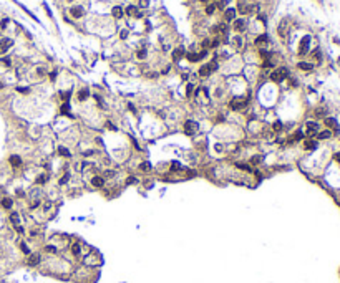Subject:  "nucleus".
<instances>
[{"label":"nucleus","mask_w":340,"mask_h":283,"mask_svg":"<svg viewBox=\"0 0 340 283\" xmlns=\"http://www.w3.org/2000/svg\"><path fill=\"white\" fill-rule=\"evenodd\" d=\"M83 265L85 267H88V268H96V267H100L101 265V257H100V253L96 252V250H91V252H88L86 255L83 257Z\"/></svg>","instance_id":"f257e3e1"},{"label":"nucleus","mask_w":340,"mask_h":283,"mask_svg":"<svg viewBox=\"0 0 340 283\" xmlns=\"http://www.w3.org/2000/svg\"><path fill=\"white\" fill-rule=\"evenodd\" d=\"M287 76H289V70L285 68V66L275 68L274 71L271 73V80L274 81V83H282L284 80H287Z\"/></svg>","instance_id":"f03ea898"},{"label":"nucleus","mask_w":340,"mask_h":283,"mask_svg":"<svg viewBox=\"0 0 340 283\" xmlns=\"http://www.w3.org/2000/svg\"><path fill=\"white\" fill-rule=\"evenodd\" d=\"M70 252H72V255L75 258H83L86 255L83 252V242H80V240H75V242L70 243Z\"/></svg>","instance_id":"7ed1b4c3"},{"label":"nucleus","mask_w":340,"mask_h":283,"mask_svg":"<svg viewBox=\"0 0 340 283\" xmlns=\"http://www.w3.org/2000/svg\"><path fill=\"white\" fill-rule=\"evenodd\" d=\"M324 124H325V128L330 129L334 134L340 133V124H338V121L334 118V116H327V118H324Z\"/></svg>","instance_id":"20e7f679"},{"label":"nucleus","mask_w":340,"mask_h":283,"mask_svg":"<svg viewBox=\"0 0 340 283\" xmlns=\"http://www.w3.org/2000/svg\"><path fill=\"white\" fill-rule=\"evenodd\" d=\"M247 104H249V96H246V98H234V100L229 103V108L236 109V111H241V109H244Z\"/></svg>","instance_id":"39448f33"},{"label":"nucleus","mask_w":340,"mask_h":283,"mask_svg":"<svg viewBox=\"0 0 340 283\" xmlns=\"http://www.w3.org/2000/svg\"><path fill=\"white\" fill-rule=\"evenodd\" d=\"M318 131H320V124H318L317 121H307L305 123V131H304V134H305V136L314 137Z\"/></svg>","instance_id":"423d86ee"},{"label":"nucleus","mask_w":340,"mask_h":283,"mask_svg":"<svg viewBox=\"0 0 340 283\" xmlns=\"http://www.w3.org/2000/svg\"><path fill=\"white\" fill-rule=\"evenodd\" d=\"M302 149L304 151H309V153L317 151L318 149V141L315 139V137H305V139L302 141Z\"/></svg>","instance_id":"0eeeda50"},{"label":"nucleus","mask_w":340,"mask_h":283,"mask_svg":"<svg viewBox=\"0 0 340 283\" xmlns=\"http://www.w3.org/2000/svg\"><path fill=\"white\" fill-rule=\"evenodd\" d=\"M309 50H310V37H309V35H305V37L300 40V43H299V56L307 55Z\"/></svg>","instance_id":"6e6552de"},{"label":"nucleus","mask_w":340,"mask_h":283,"mask_svg":"<svg viewBox=\"0 0 340 283\" xmlns=\"http://www.w3.org/2000/svg\"><path fill=\"white\" fill-rule=\"evenodd\" d=\"M217 70V63L216 61H211V63H207V65H203L199 68V76H209L212 71H216Z\"/></svg>","instance_id":"1a4fd4ad"},{"label":"nucleus","mask_w":340,"mask_h":283,"mask_svg":"<svg viewBox=\"0 0 340 283\" xmlns=\"http://www.w3.org/2000/svg\"><path fill=\"white\" fill-rule=\"evenodd\" d=\"M183 129H184V133H186L187 136H193V134L197 131V123L193 121V119H187V121L183 124Z\"/></svg>","instance_id":"9d476101"},{"label":"nucleus","mask_w":340,"mask_h":283,"mask_svg":"<svg viewBox=\"0 0 340 283\" xmlns=\"http://www.w3.org/2000/svg\"><path fill=\"white\" fill-rule=\"evenodd\" d=\"M42 263V255L38 252H32L27 258V265L28 267H38Z\"/></svg>","instance_id":"9b49d317"},{"label":"nucleus","mask_w":340,"mask_h":283,"mask_svg":"<svg viewBox=\"0 0 340 283\" xmlns=\"http://www.w3.org/2000/svg\"><path fill=\"white\" fill-rule=\"evenodd\" d=\"M315 136H317V141H327V139H332V137H334L335 134L332 133L330 129H327V128H325V129H320L317 134H315Z\"/></svg>","instance_id":"f8f14e48"},{"label":"nucleus","mask_w":340,"mask_h":283,"mask_svg":"<svg viewBox=\"0 0 340 283\" xmlns=\"http://www.w3.org/2000/svg\"><path fill=\"white\" fill-rule=\"evenodd\" d=\"M206 55H207L206 50H203L201 53H187V60H189L191 63H194V61H199L201 58H204Z\"/></svg>","instance_id":"ddd939ff"},{"label":"nucleus","mask_w":340,"mask_h":283,"mask_svg":"<svg viewBox=\"0 0 340 283\" xmlns=\"http://www.w3.org/2000/svg\"><path fill=\"white\" fill-rule=\"evenodd\" d=\"M70 13H72V17H73V18H81V17L85 15V10H83V7L76 5V7H72Z\"/></svg>","instance_id":"4468645a"},{"label":"nucleus","mask_w":340,"mask_h":283,"mask_svg":"<svg viewBox=\"0 0 340 283\" xmlns=\"http://www.w3.org/2000/svg\"><path fill=\"white\" fill-rule=\"evenodd\" d=\"M91 186L96 187V189H101V187L105 186V177L103 176H95V177H91Z\"/></svg>","instance_id":"2eb2a0df"},{"label":"nucleus","mask_w":340,"mask_h":283,"mask_svg":"<svg viewBox=\"0 0 340 283\" xmlns=\"http://www.w3.org/2000/svg\"><path fill=\"white\" fill-rule=\"evenodd\" d=\"M126 15H130V17H136V18H141V17H143V13L138 12V7L130 5L128 8H126Z\"/></svg>","instance_id":"dca6fc26"},{"label":"nucleus","mask_w":340,"mask_h":283,"mask_svg":"<svg viewBox=\"0 0 340 283\" xmlns=\"http://www.w3.org/2000/svg\"><path fill=\"white\" fill-rule=\"evenodd\" d=\"M12 45H13V41L10 40V38H3V40H0V53H5Z\"/></svg>","instance_id":"f3484780"},{"label":"nucleus","mask_w":340,"mask_h":283,"mask_svg":"<svg viewBox=\"0 0 340 283\" xmlns=\"http://www.w3.org/2000/svg\"><path fill=\"white\" fill-rule=\"evenodd\" d=\"M314 63H309V61H299L297 63V68L302 70V71H312L314 70Z\"/></svg>","instance_id":"a211bd4d"},{"label":"nucleus","mask_w":340,"mask_h":283,"mask_svg":"<svg viewBox=\"0 0 340 283\" xmlns=\"http://www.w3.org/2000/svg\"><path fill=\"white\" fill-rule=\"evenodd\" d=\"M8 162H10L12 167H20V166H22V157H20V156H10Z\"/></svg>","instance_id":"6ab92c4d"},{"label":"nucleus","mask_w":340,"mask_h":283,"mask_svg":"<svg viewBox=\"0 0 340 283\" xmlns=\"http://www.w3.org/2000/svg\"><path fill=\"white\" fill-rule=\"evenodd\" d=\"M246 28V20L244 18H236L234 20V30L236 31H244Z\"/></svg>","instance_id":"aec40b11"},{"label":"nucleus","mask_w":340,"mask_h":283,"mask_svg":"<svg viewBox=\"0 0 340 283\" xmlns=\"http://www.w3.org/2000/svg\"><path fill=\"white\" fill-rule=\"evenodd\" d=\"M279 35L282 38H285V35H287V18H284L281 22V25H279Z\"/></svg>","instance_id":"412c9836"},{"label":"nucleus","mask_w":340,"mask_h":283,"mask_svg":"<svg viewBox=\"0 0 340 283\" xmlns=\"http://www.w3.org/2000/svg\"><path fill=\"white\" fill-rule=\"evenodd\" d=\"M252 10H256V7H247L246 3H239V7H237V12H241V13H251Z\"/></svg>","instance_id":"4be33fe9"},{"label":"nucleus","mask_w":340,"mask_h":283,"mask_svg":"<svg viewBox=\"0 0 340 283\" xmlns=\"http://www.w3.org/2000/svg\"><path fill=\"white\" fill-rule=\"evenodd\" d=\"M224 18L227 20V22H231V20H236V8H227L224 12Z\"/></svg>","instance_id":"5701e85b"},{"label":"nucleus","mask_w":340,"mask_h":283,"mask_svg":"<svg viewBox=\"0 0 340 283\" xmlns=\"http://www.w3.org/2000/svg\"><path fill=\"white\" fill-rule=\"evenodd\" d=\"M0 206H2L3 209H7V210H10V209H12V206H13V200L8 199V197H3L2 202H0Z\"/></svg>","instance_id":"b1692460"},{"label":"nucleus","mask_w":340,"mask_h":283,"mask_svg":"<svg viewBox=\"0 0 340 283\" xmlns=\"http://www.w3.org/2000/svg\"><path fill=\"white\" fill-rule=\"evenodd\" d=\"M10 222L13 224V227H15V225H20V215H19V212H10Z\"/></svg>","instance_id":"393cba45"},{"label":"nucleus","mask_w":340,"mask_h":283,"mask_svg":"<svg viewBox=\"0 0 340 283\" xmlns=\"http://www.w3.org/2000/svg\"><path fill=\"white\" fill-rule=\"evenodd\" d=\"M272 129H274V133H275V134H281V133H282V129H284V124H282V123L279 121V119H275V123L272 124Z\"/></svg>","instance_id":"a878e982"},{"label":"nucleus","mask_w":340,"mask_h":283,"mask_svg":"<svg viewBox=\"0 0 340 283\" xmlns=\"http://www.w3.org/2000/svg\"><path fill=\"white\" fill-rule=\"evenodd\" d=\"M20 250H22V253H23V255H27V257L32 253V250H30V247H28L27 242H20Z\"/></svg>","instance_id":"bb28decb"},{"label":"nucleus","mask_w":340,"mask_h":283,"mask_svg":"<svg viewBox=\"0 0 340 283\" xmlns=\"http://www.w3.org/2000/svg\"><path fill=\"white\" fill-rule=\"evenodd\" d=\"M267 41H269V37L265 33L264 35H259V37L256 38V45H259V47H261V45H265Z\"/></svg>","instance_id":"cd10ccee"},{"label":"nucleus","mask_w":340,"mask_h":283,"mask_svg":"<svg viewBox=\"0 0 340 283\" xmlns=\"http://www.w3.org/2000/svg\"><path fill=\"white\" fill-rule=\"evenodd\" d=\"M111 13H113L115 18H121V17H123V8H121V7H113Z\"/></svg>","instance_id":"c85d7f7f"},{"label":"nucleus","mask_w":340,"mask_h":283,"mask_svg":"<svg viewBox=\"0 0 340 283\" xmlns=\"http://www.w3.org/2000/svg\"><path fill=\"white\" fill-rule=\"evenodd\" d=\"M183 56H184V50H183V48H176V50L173 51V58H174L176 61H178V60H181Z\"/></svg>","instance_id":"c756f323"},{"label":"nucleus","mask_w":340,"mask_h":283,"mask_svg":"<svg viewBox=\"0 0 340 283\" xmlns=\"http://www.w3.org/2000/svg\"><path fill=\"white\" fill-rule=\"evenodd\" d=\"M60 113H62V114L70 116V103H63L62 108H60Z\"/></svg>","instance_id":"7c9ffc66"},{"label":"nucleus","mask_w":340,"mask_h":283,"mask_svg":"<svg viewBox=\"0 0 340 283\" xmlns=\"http://www.w3.org/2000/svg\"><path fill=\"white\" fill-rule=\"evenodd\" d=\"M70 96H72V93H70V91H62V93H60V98H62L63 103H68Z\"/></svg>","instance_id":"2f4dec72"},{"label":"nucleus","mask_w":340,"mask_h":283,"mask_svg":"<svg viewBox=\"0 0 340 283\" xmlns=\"http://www.w3.org/2000/svg\"><path fill=\"white\" fill-rule=\"evenodd\" d=\"M58 154H60V156H65V157H70V156H72V154H70V151L66 149L65 146H60V147H58Z\"/></svg>","instance_id":"473e14b6"},{"label":"nucleus","mask_w":340,"mask_h":283,"mask_svg":"<svg viewBox=\"0 0 340 283\" xmlns=\"http://www.w3.org/2000/svg\"><path fill=\"white\" fill-rule=\"evenodd\" d=\"M88 96H90V93H88V90H81L80 93H78V100H80V101H85V100H86Z\"/></svg>","instance_id":"72a5a7b5"},{"label":"nucleus","mask_w":340,"mask_h":283,"mask_svg":"<svg viewBox=\"0 0 340 283\" xmlns=\"http://www.w3.org/2000/svg\"><path fill=\"white\" fill-rule=\"evenodd\" d=\"M232 45H234L236 48H241V47H242V38H241V37H234V38H232Z\"/></svg>","instance_id":"f704fd0d"},{"label":"nucleus","mask_w":340,"mask_h":283,"mask_svg":"<svg viewBox=\"0 0 340 283\" xmlns=\"http://www.w3.org/2000/svg\"><path fill=\"white\" fill-rule=\"evenodd\" d=\"M312 56H314L315 60H317V63H320V61H322V55H320V50H318V48L312 51Z\"/></svg>","instance_id":"c9c22d12"},{"label":"nucleus","mask_w":340,"mask_h":283,"mask_svg":"<svg viewBox=\"0 0 340 283\" xmlns=\"http://www.w3.org/2000/svg\"><path fill=\"white\" fill-rule=\"evenodd\" d=\"M214 10H216V5H214V3H211V5L206 7V13H207V15H212V13H214Z\"/></svg>","instance_id":"e433bc0d"},{"label":"nucleus","mask_w":340,"mask_h":283,"mask_svg":"<svg viewBox=\"0 0 340 283\" xmlns=\"http://www.w3.org/2000/svg\"><path fill=\"white\" fill-rule=\"evenodd\" d=\"M261 159H262L261 156H254V157L251 159V164H252V166H257V164H261Z\"/></svg>","instance_id":"4c0bfd02"},{"label":"nucleus","mask_w":340,"mask_h":283,"mask_svg":"<svg viewBox=\"0 0 340 283\" xmlns=\"http://www.w3.org/2000/svg\"><path fill=\"white\" fill-rule=\"evenodd\" d=\"M140 169H141V171H150V169H151L150 162H141V164H140Z\"/></svg>","instance_id":"58836bf2"},{"label":"nucleus","mask_w":340,"mask_h":283,"mask_svg":"<svg viewBox=\"0 0 340 283\" xmlns=\"http://www.w3.org/2000/svg\"><path fill=\"white\" fill-rule=\"evenodd\" d=\"M193 91H194V84L189 83V84H187V88H186V94H187V96H191V94H193Z\"/></svg>","instance_id":"ea45409f"},{"label":"nucleus","mask_w":340,"mask_h":283,"mask_svg":"<svg viewBox=\"0 0 340 283\" xmlns=\"http://www.w3.org/2000/svg\"><path fill=\"white\" fill-rule=\"evenodd\" d=\"M148 5H150V0H140V7H141V8H146Z\"/></svg>","instance_id":"a19ab883"},{"label":"nucleus","mask_w":340,"mask_h":283,"mask_svg":"<svg viewBox=\"0 0 340 283\" xmlns=\"http://www.w3.org/2000/svg\"><path fill=\"white\" fill-rule=\"evenodd\" d=\"M138 58H140V60L146 58V50H140V51H138Z\"/></svg>","instance_id":"79ce46f5"},{"label":"nucleus","mask_w":340,"mask_h":283,"mask_svg":"<svg viewBox=\"0 0 340 283\" xmlns=\"http://www.w3.org/2000/svg\"><path fill=\"white\" fill-rule=\"evenodd\" d=\"M15 230H17V232H19V233H20V235H23V233H25V229H23V227H22V225H15Z\"/></svg>","instance_id":"37998d69"},{"label":"nucleus","mask_w":340,"mask_h":283,"mask_svg":"<svg viewBox=\"0 0 340 283\" xmlns=\"http://www.w3.org/2000/svg\"><path fill=\"white\" fill-rule=\"evenodd\" d=\"M17 91H19V93L27 94V93H30V88H17Z\"/></svg>","instance_id":"c03bdc74"},{"label":"nucleus","mask_w":340,"mask_h":283,"mask_svg":"<svg viewBox=\"0 0 340 283\" xmlns=\"http://www.w3.org/2000/svg\"><path fill=\"white\" fill-rule=\"evenodd\" d=\"M47 182V177L45 176H40V177H37V184H45Z\"/></svg>","instance_id":"a18cd8bd"},{"label":"nucleus","mask_w":340,"mask_h":283,"mask_svg":"<svg viewBox=\"0 0 340 283\" xmlns=\"http://www.w3.org/2000/svg\"><path fill=\"white\" fill-rule=\"evenodd\" d=\"M2 65H5V66H10V65H12V61H10V58H2Z\"/></svg>","instance_id":"49530a36"},{"label":"nucleus","mask_w":340,"mask_h":283,"mask_svg":"<svg viewBox=\"0 0 340 283\" xmlns=\"http://www.w3.org/2000/svg\"><path fill=\"white\" fill-rule=\"evenodd\" d=\"M113 176H115V172H113V171H106L103 177H113Z\"/></svg>","instance_id":"de8ad7c7"},{"label":"nucleus","mask_w":340,"mask_h":283,"mask_svg":"<svg viewBox=\"0 0 340 283\" xmlns=\"http://www.w3.org/2000/svg\"><path fill=\"white\" fill-rule=\"evenodd\" d=\"M66 180H68V174H66L65 177H62V179H60V186H63V184H66Z\"/></svg>","instance_id":"09e8293b"},{"label":"nucleus","mask_w":340,"mask_h":283,"mask_svg":"<svg viewBox=\"0 0 340 283\" xmlns=\"http://www.w3.org/2000/svg\"><path fill=\"white\" fill-rule=\"evenodd\" d=\"M120 37H121V38H123V40H125V38H126V37H128V30H123V31H121V33H120Z\"/></svg>","instance_id":"8fccbe9b"},{"label":"nucleus","mask_w":340,"mask_h":283,"mask_svg":"<svg viewBox=\"0 0 340 283\" xmlns=\"http://www.w3.org/2000/svg\"><path fill=\"white\" fill-rule=\"evenodd\" d=\"M134 182H136L134 177H128V180H126V184H134Z\"/></svg>","instance_id":"3c124183"},{"label":"nucleus","mask_w":340,"mask_h":283,"mask_svg":"<svg viewBox=\"0 0 340 283\" xmlns=\"http://www.w3.org/2000/svg\"><path fill=\"white\" fill-rule=\"evenodd\" d=\"M7 23H8V20H7V18H5V20H2V23H0V27H2V28H5V27H7Z\"/></svg>","instance_id":"603ef678"},{"label":"nucleus","mask_w":340,"mask_h":283,"mask_svg":"<svg viewBox=\"0 0 340 283\" xmlns=\"http://www.w3.org/2000/svg\"><path fill=\"white\" fill-rule=\"evenodd\" d=\"M128 109H131V111H133V113H136V109H134V106H133V104H131V103L128 104Z\"/></svg>","instance_id":"864d4df0"},{"label":"nucleus","mask_w":340,"mask_h":283,"mask_svg":"<svg viewBox=\"0 0 340 283\" xmlns=\"http://www.w3.org/2000/svg\"><path fill=\"white\" fill-rule=\"evenodd\" d=\"M0 88H3V84H2V83H0Z\"/></svg>","instance_id":"5fc2aeb1"},{"label":"nucleus","mask_w":340,"mask_h":283,"mask_svg":"<svg viewBox=\"0 0 340 283\" xmlns=\"http://www.w3.org/2000/svg\"><path fill=\"white\" fill-rule=\"evenodd\" d=\"M203 2H207V0H203Z\"/></svg>","instance_id":"6e6d98bb"}]
</instances>
